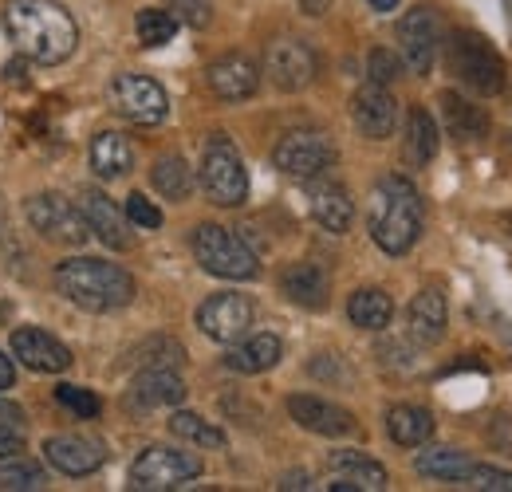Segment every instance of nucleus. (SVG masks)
Returning a JSON list of instances; mask_svg holds the SVG:
<instances>
[{"mask_svg":"<svg viewBox=\"0 0 512 492\" xmlns=\"http://www.w3.org/2000/svg\"><path fill=\"white\" fill-rule=\"evenodd\" d=\"M4 32L24 60L56 67L79 48V24L60 0H8Z\"/></svg>","mask_w":512,"mask_h":492,"instance_id":"f257e3e1","label":"nucleus"},{"mask_svg":"<svg viewBox=\"0 0 512 492\" xmlns=\"http://www.w3.org/2000/svg\"><path fill=\"white\" fill-rule=\"evenodd\" d=\"M422 193L418 185L402 174H386L371 189V209H367V233L383 248L386 256H406L422 237Z\"/></svg>","mask_w":512,"mask_h":492,"instance_id":"f03ea898","label":"nucleus"},{"mask_svg":"<svg viewBox=\"0 0 512 492\" xmlns=\"http://www.w3.org/2000/svg\"><path fill=\"white\" fill-rule=\"evenodd\" d=\"M52 284L67 304L95 311V315L123 311L138 292L127 268H119L111 260H99V256H67L64 264H56Z\"/></svg>","mask_w":512,"mask_h":492,"instance_id":"7ed1b4c3","label":"nucleus"},{"mask_svg":"<svg viewBox=\"0 0 512 492\" xmlns=\"http://www.w3.org/2000/svg\"><path fill=\"white\" fill-rule=\"evenodd\" d=\"M446 60H449V71H453L473 95H501V91H505L509 67H505L501 52H497L481 32L457 28L446 44Z\"/></svg>","mask_w":512,"mask_h":492,"instance_id":"20e7f679","label":"nucleus"},{"mask_svg":"<svg viewBox=\"0 0 512 492\" xmlns=\"http://www.w3.org/2000/svg\"><path fill=\"white\" fill-rule=\"evenodd\" d=\"M201 189L213 205L221 209H237L249 201V170L241 162V150L233 146L229 134H209L205 150H201Z\"/></svg>","mask_w":512,"mask_h":492,"instance_id":"39448f33","label":"nucleus"},{"mask_svg":"<svg viewBox=\"0 0 512 492\" xmlns=\"http://www.w3.org/2000/svg\"><path fill=\"white\" fill-rule=\"evenodd\" d=\"M201 457L174 449V445H146L127 473V489L134 492H170L186 489L190 481L201 477Z\"/></svg>","mask_w":512,"mask_h":492,"instance_id":"423d86ee","label":"nucleus"},{"mask_svg":"<svg viewBox=\"0 0 512 492\" xmlns=\"http://www.w3.org/2000/svg\"><path fill=\"white\" fill-rule=\"evenodd\" d=\"M193 256L217 280H253L256 272H260L249 241L237 237L225 225H197L193 229Z\"/></svg>","mask_w":512,"mask_h":492,"instance_id":"0eeeda50","label":"nucleus"},{"mask_svg":"<svg viewBox=\"0 0 512 492\" xmlns=\"http://www.w3.org/2000/svg\"><path fill=\"white\" fill-rule=\"evenodd\" d=\"M272 166L284 174V178H296V182H312L327 174L335 166V142L312 130V126H300V130H288L276 146H272Z\"/></svg>","mask_w":512,"mask_h":492,"instance_id":"6e6552de","label":"nucleus"},{"mask_svg":"<svg viewBox=\"0 0 512 492\" xmlns=\"http://www.w3.org/2000/svg\"><path fill=\"white\" fill-rule=\"evenodd\" d=\"M24 213H28V225H32L44 241H52V245L79 248L87 237H91L83 209H79L71 197L56 193V189H48V193H32L28 205H24Z\"/></svg>","mask_w":512,"mask_h":492,"instance_id":"1a4fd4ad","label":"nucleus"},{"mask_svg":"<svg viewBox=\"0 0 512 492\" xmlns=\"http://www.w3.org/2000/svg\"><path fill=\"white\" fill-rule=\"evenodd\" d=\"M111 107L115 115H123L127 123L134 126H158L166 115H170V95L158 79L150 75H134V71H123L111 79Z\"/></svg>","mask_w":512,"mask_h":492,"instance_id":"9d476101","label":"nucleus"},{"mask_svg":"<svg viewBox=\"0 0 512 492\" xmlns=\"http://www.w3.org/2000/svg\"><path fill=\"white\" fill-rule=\"evenodd\" d=\"M264 75H268V83L272 87H280V91H304V87H312L316 83V75H320V56H316V48L308 44V40H300V36H280V40H272L268 48H264Z\"/></svg>","mask_w":512,"mask_h":492,"instance_id":"9b49d317","label":"nucleus"},{"mask_svg":"<svg viewBox=\"0 0 512 492\" xmlns=\"http://www.w3.org/2000/svg\"><path fill=\"white\" fill-rule=\"evenodd\" d=\"M398 52L402 63L414 71V75H430V67L438 60V40H442V28H438V12L430 4H418L410 8L402 20H398Z\"/></svg>","mask_w":512,"mask_h":492,"instance_id":"f8f14e48","label":"nucleus"},{"mask_svg":"<svg viewBox=\"0 0 512 492\" xmlns=\"http://www.w3.org/2000/svg\"><path fill=\"white\" fill-rule=\"evenodd\" d=\"M253 319H256L253 300L241 296V292H217V296H209L197 308V327L213 343H237V339H245L249 327H253Z\"/></svg>","mask_w":512,"mask_h":492,"instance_id":"ddd939ff","label":"nucleus"},{"mask_svg":"<svg viewBox=\"0 0 512 492\" xmlns=\"http://www.w3.org/2000/svg\"><path fill=\"white\" fill-rule=\"evenodd\" d=\"M44 457L52 469H60L67 477H91L95 469H103L107 445L91 433H56L44 441Z\"/></svg>","mask_w":512,"mask_h":492,"instance_id":"4468645a","label":"nucleus"},{"mask_svg":"<svg viewBox=\"0 0 512 492\" xmlns=\"http://www.w3.org/2000/svg\"><path fill=\"white\" fill-rule=\"evenodd\" d=\"M75 205L83 209V217H87V229L103 241L107 248H115V252H127L134 245V237H130V221L127 213L103 193V189H95V185H87V189H79V197H75Z\"/></svg>","mask_w":512,"mask_h":492,"instance_id":"2eb2a0df","label":"nucleus"},{"mask_svg":"<svg viewBox=\"0 0 512 492\" xmlns=\"http://www.w3.org/2000/svg\"><path fill=\"white\" fill-rule=\"evenodd\" d=\"M288 414H292V422L300 430L320 433V437H351V433L359 430V422H355L351 410L327 402L320 394H292L288 398Z\"/></svg>","mask_w":512,"mask_h":492,"instance_id":"dca6fc26","label":"nucleus"},{"mask_svg":"<svg viewBox=\"0 0 512 492\" xmlns=\"http://www.w3.org/2000/svg\"><path fill=\"white\" fill-rule=\"evenodd\" d=\"M12 355L20 359V367L36 370V374H64L71 367V351L56 335H48L40 327H16L12 331Z\"/></svg>","mask_w":512,"mask_h":492,"instance_id":"f3484780","label":"nucleus"},{"mask_svg":"<svg viewBox=\"0 0 512 492\" xmlns=\"http://www.w3.org/2000/svg\"><path fill=\"white\" fill-rule=\"evenodd\" d=\"M205 79H209V91H213L217 99L241 103V99H253L256 95V87H260V67H256L245 52H229V56L209 63Z\"/></svg>","mask_w":512,"mask_h":492,"instance_id":"a211bd4d","label":"nucleus"},{"mask_svg":"<svg viewBox=\"0 0 512 492\" xmlns=\"http://www.w3.org/2000/svg\"><path fill=\"white\" fill-rule=\"evenodd\" d=\"M351 115H355V126L363 130V138H375V142H383L394 134V123H398V103H394V95L386 91L383 83H363L359 91H355V99H351Z\"/></svg>","mask_w":512,"mask_h":492,"instance_id":"6ab92c4d","label":"nucleus"},{"mask_svg":"<svg viewBox=\"0 0 512 492\" xmlns=\"http://www.w3.org/2000/svg\"><path fill=\"white\" fill-rule=\"evenodd\" d=\"M186 402V382L174 367H146L130 386V406L134 410H162V406H182Z\"/></svg>","mask_w":512,"mask_h":492,"instance_id":"aec40b11","label":"nucleus"},{"mask_svg":"<svg viewBox=\"0 0 512 492\" xmlns=\"http://www.w3.org/2000/svg\"><path fill=\"white\" fill-rule=\"evenodd\" d=\"M280 292L296 304V308H308V311H323L327 308V296H331V280L323 272L320 264L312 260H296L280 272Z\"/></svg>","mask_w":512,"mask_h":492,"instance_id":"412c9836","label":"nucleus"},{"mask_svg":"<svg viewBox=\"0 0 512 492\" xmlns=\"http://www.w3.org/2000/svg\"><path fill=\"white\" fill-rule=\"evenodd\" d=\"M406 323H410V339H414L418 347L442 343V339H446V323H449L446 296H442L438 288H422V292L410 300Z\"/></svg>","mask_w":512,"mask_h":492,"instance_id":"4be33fe9","label":"nucleus"},{"mask_svg":"<svg viewBox=\"0 0 512 492\" xmlns=\"http://www.w3.org/2000/svg\"><path fill=\"white\" fill-rule=\"evenodd\" d=\"M280 355H284L280 335L260 331V335H249V339L233 343V351L225 355V367L237 370V374H264V370H272L280 363Z\"/></svg>","mask_w":512,"mask_h":492,"instance_id":"5701e85b","label":"nucleus"},{"mask_svg":"<svg viewBox=\"0 0 512 492\" xmlns=\"http://www.w3.org/2000/svg\"><path fill=\"white\" fill-rule=\"evenodd\" d=\"M327 469L335 473V477H343V481H351L355 489L363 492H383L390 485V477H386V469L375 461V457H367L363 449H335L331 457H327Z\"/></svg>","mask_w":512,"mask_h":492,"instance_id":"b1692460","label":"nucleus"},{"mask_svg":"<svg viewBox=\"0 0 512 492\" xmlns=\"http://www.w3.org/2000/svg\"><path fill=\"white\" fill-rule=\"evenodd\" d=\"M308 205H312V217L320 221L327 233H347L351 221H355V201H351V193L335 182L312 185Z\"/></svg>","mask_w":512,"mask_h":492,"instance_id":"393cba45","label":"nucleus"},{"mask_svg":"<svg viewBox=\"0 0 512 492\" xmlns=\"http://www.w3.org/2000/svg\"><path fill=\"white\" fill-rule=\"evenodd\" d=\"M91 170L99 178H107V182L127 178L130 170H134V146H130L127 134H119V130L95 134V142H91Z\"/></svg>","mask_w":512,"mask_h":492,"instance_id":"a878e982","label":"nucleus"},{"mask_svg":"<svg viewBox=\"0 0 512 492\" xmlns=\"http://www.w3.org/2000/svg\"><path fill=\"white\" fill-rule=\"evenodd\" d=\"M386 433H390L394 445L418 449V445H426L434 437V414L426 406H410V402L390 406L386 410Z\"/></svg>","mask_w":512,"mask_h":492,"instance_id":"bb28decb","label":"nucleus"},{"mask_svg":"<svg viewBox=\"0 0 512 492\" xmlns=\"http://www.w3.org/2000/svg\"><path fill=\"white\" fill-rule=\"evenodd\" d=\"M442 119H446L449 134L457 138V142H481V138H489V115L481 111V107H473L465 95H457V91H442Z\"/></svg>","mask_w":512,"mask_h":492,"instance_id":"cd10ccee","label":"nucleus"},{"mask_svg":"<svg viewBox=\"0 0 512 492\" xmlns=\"http://www.w3.org/2000/svg\"><path fill=\"white\" fill-rule=\"evenodd\" d=\"M438 123L426 107H410V119H406V142H402V154L410 166L426 170L434 158H438Z\"/></svg>","mask_w":512,"mask_h":492,"instance_id":"c85d7f7f","label":"nucleus"},{"mask_svg":"<svg viewBox=\"0 0 512 492\" xmlns=\"http://www.w3.org/2000/svg\"><path fill=\"white\" fill-rule=\"evenodd\" d=\"M473 465H477V461H469V453H461V449H453V445H434V449L418 453V461H414V469H418L422 477L446 481V485H465V477L473 473Z\"/></svg>","mask_w":512,"mask_h":492,"instance_id":"c756f323","label":"nucleus"},{"mask_svg":"<svg viewBox=\"0 0 512 492\" xmlns=\"http://www.w3.org/2000/svg\"><path fill=\"white\" fill-rule=\"evenodd\" d=\"M394 315V304L383 288H359L351 300H347V319L359 327V331H383Z\"/></svg>","mask_w":512,"mask_h":492,"instance_id":"7c9ffc66","label":"nucleus"},{"mask_svg":"<svg viewBox=\"0 0 512 492\" xmlns=\"http://www.w3.org/2000/svg\"><path fill=\"white\" fill-rule=\"evenodd\" d=\"M150 182H154V189H158L162 197H170V201H186V197L193 193V170L186 166V158L166 154V158L154 162Z\"/></svg>","mask_w":512,"mask_h":492,"instance_id":"2f4dec72","label":"nucleus"},{"mask_svg":"<svg viewBox=\"0 0 512 492\" xmlns=\"http://www.w3.org/2000/svg\"><path fill=\"white\" fill-rule=\"evenodd\" d=\"M170 433L182 437V441H190V445H201V449H225V433L217 430L213 422L190 414V410H174L170 414Z\"/></svg>","mask_w":512,"mask_h":492,"instance_id":"473e14b6","label":"nucleus"},{"mask_svg":"<svg viewBox=\"0 0 512 492\" xmlns=\"http://www.w3.org/2000/svg\"><path fill=\"white\" fill-rule=\"evenodd\" d=\"M134 32H138V44H142V48H162V44L174 40L178 20H174L170 12H162V8H142V12L134 16Z\"/></svg>","mask_w":512,"mask_h":492,"instance_id":"72a5a7b5","label":"nucleus"},{"mask_svg":"<svg viewBox=\"0 0 512 492\" xmlns=\"http://www.w3.org/2000/svg\"><path fill=\"white\" fill-rule=\"evenodd\" d=\"M48 489V473L24 457H12L0 465V492H40Z\"/></svg>","mask_w":512,"mask_h":492,"instance_id":"f704fd0d","label":"nucleus"},{"mask_svg":"<svg viewBox=\"0 0 512 492\" xmlns=\"http://www.w3.org/2000/svg\"><path fill=\"white\" fill-rule=\"evenodd\" d=\"M134 359L146 367H182V359H186V351H182V343L178 339H170V335H154V339H146L138 351H134Z\"/></svg>","mask_w":512,"mask_h":492,"instance_id":"c9c22d12","label":"nucleus"},{"mask_svg":"<svg viewBox=\"0 0 512 492\" xmlns=\"http://www.w3.org/2000/svg\"><path fill=\"white\" fill-rule=\"evenodd\" d=\"M56 398H60V406H67L79 418H99V410H103V402L83 386H67L64 382V386H56Z\"/></svg>","mask_w":512,"mask_h":492,"instance_id":"e433bc0d","label":"nucleus"},{"mask_svg":"<svg viewBox=\"0 0 512 492\" xmlns=\"http://www.w3.org/2000/svg\"><path fill=\"white\" fill-rule=\"evenodd\" d=\"M166 12L178 24H190V28H209V20H213V4L209 0H166Z\"/></svg>","mask_w":512,"mask_h":492,"instance_id":"4c0bfd02","label":"nucleus"},{"mask_svg":"<svg viewBox=\"0 0 512 492\" xmlns=\"http://www.w3.org/2000/svg\"><path fill=\"white\" fill-rule=\"evenodd\" d=\"M465 489L512 492V473H509V469H493V465H473V473L465 477Z\"/></svg>","mask_w":512,"mask_h":492,"instance_id":"58836bf2","label":"nucleus"},{"mask_svg":"<svg viewBox=\"0 0 512 492\" xmlns=\"http://www.w3.org/2000/svg\"><path fill=\"white\" fill-rule=\"evenodd\" d=\"M123 213H127L130 225H138V229H162V209L150 197H142V193H130Z\"/></svg>","mask_w":512,"mask_h":492,"instance_id":"ea45409f","label":"nucleus"},{"mask_svg":"<svg viewBox=\"0 0 512 492\" xmlns=\"http://www.w3.org/2000/svg\"><path fill=\"white\" fill-rule=\"evenodd\" d=\"M398 75H402V60H398L394 52L375 48V52L367 56V79H371V83H383V87H390Z\"/></svg>","mask_w":512,"mask_h":492,"instance_id":"a19ab883","label":"nucleus"},{"mask_svg":"<svg viewBox=\"0 0 512 492\" xmlns=\"http://www.w3.org/2000/svg\"><path fill=\"white\" fill-rule=\"evenodd\" d=\"M20 453H24V433L0 426V457H20Z\"/></svg>","mask_w":512,"mask_h":492,"instance_id":"79ce46f5","label":"nucleus"},{"mask_svg":"<svg viewBox=\"0 0 512 492\" xmlns=\"http://www.w3.org/2000/svg\"><path fill=\"white\" fill-rule=\"evenodd\" d=\"M0 426H12V430H24V410L16 402H4L0 398Z\"/></svg>","mask_w":512,"mask_h":492,"instance_id":"37998d69","label":"nucleus"},{"mask_svg":"<svg viewBox=\"0 0 512 492\" xmlns=\"http://www.w3.org/2000/svg\"><path fill=\"white\" fill-rule=\"evenodd\" d=\"M280 489H284V492L312 489V477H308V473H304V469H300V473H284V477H280Z\"/></svg>","mask_w":512,"mask_h":492,"instance_id":"c03bdc74","label":"nucleus"},{"mask_svg":"<svg viewBox=\"0 0 512 492\" xmlns=\"http://www.w3.org/2000/svg\"><path fill=\"white\" fill-rule=\"evenodd\" d=\"M12 382H16V367H12V359L0 355V390H8Z\"/></svg>","mask_w":512,"mask_h":492,"instance_id":"a18cd8bd","label":"nucleus"},{"mask_svg":"<svg viewBox=\"0 0 512 492\" xmlns=\"http://www.w3.org/2000/svg\"><path fill=\"white\" fill-rule=\"evenodd\" d=\"M367 4H371L375 12H394V8H398V0H367Z\"/></svg>","mask_w":512,"mask_h":492,"instance_id":"49530a36","label":"nucleus"},{"mask_svg":"<svg viewBox=\"0 0 512 492\" xmlns=\"http://www.w3.org/2000/svg\"><path fill=\"white\" fill-rule=\"evenodd\" d=\"M4 75H8V79H24V63H20V60L8 63V67H4Z\"/></svg>","mask_w":512,"mask_h":492,"instance_id":"de8ad7c7","label":"nucleus"},{"mask_svg":"<svg viewBox=\"0 0 512 492\" xmlns=\"http://www.w3.org/2000/svg\"><path fill=\"white\" fill-rule=\"evenodd\" d=\"M304 8H308V16H320L323 8H327V0H304Z\"/></svg>","mask_w":512,"mask_h":492,"instance_id":"09e8293b","label":"nucleus"},{"mask_svg":"<svg viewBox=\"0 0 512 492\" xmlns=\"http://www.w3.org/2000/svg\"><path fill=\"white\" fill-rule=\"evenodd\" d=\"M505 4H509V20H512V0H505Z\"/></svg>","mask_w":512,"mask_h":492,"instance_id":"8fccbe9b","label":"nucleus"}]
</instances>
